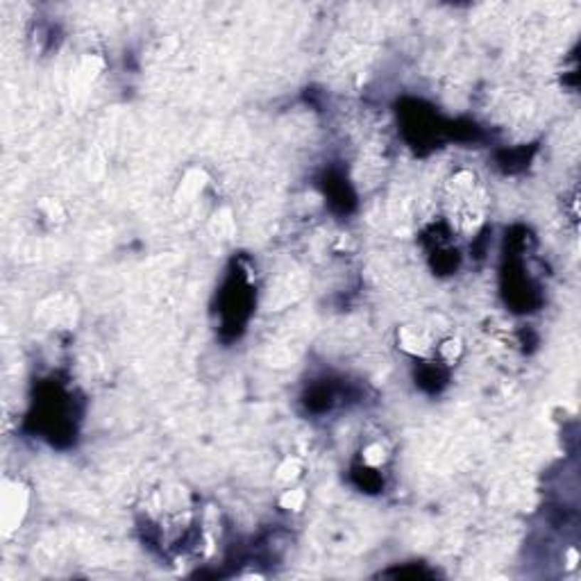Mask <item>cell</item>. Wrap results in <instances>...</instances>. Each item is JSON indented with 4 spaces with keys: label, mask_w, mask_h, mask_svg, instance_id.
I'll return each instance as SVG.
<instances>
[{
    "label": "cell",
    "mask_w": 581,
    "mask_h": 581,
    "mask_svg": "<svg viewBox=\"0 0 581 581\" xmlns=\"http://www.w3.org/2000/svg\"><path fill=\"white\" fill-rule=\"evenodd\" d=\"M28 506L30 491L18 479H7L3 484V493H0V525H3L5 536H9L11 531H16L23 525V518L28 516Z\"/></svg>",
    "instance_id": "1"
},
{
    "label": "cell",
    "mask_w": 581,
    "mask_h": 581,
    "mask_svg": "<svg viewBox=\"0 0 581 581\" xmlns=\"http://www.w3.org/2000/svg\"><path fill=\"white\" fill-rule=\"evenodd\" d=\"M398 348L413 357H430L432 352H436V343L430 331L416 325H405L398 329Z\"/></svg>",
    "instance_id": "2"
},
{
    "label": "cell",
    "mask_w": 581,
    "mask_h": 581,
    "mask_svg": "<svg viewBox=\"0 0 581 581\" xmlns=\"http://www.w3.org/2000/svg\"><path fill=\"white\" fill-rule=\"evenodd\" d=\"M302 472H304L302 461L295 457H287L275 470V481L284 486V489H289V486H295V481L302 477Z\"/></svg>",
    "instance_id": "3"
},
{
    "label": "cell",
    "mask_w": 581,
    "mask_h": 581,
    "mask_svg": "<svg viewBox=\"0 0 581 581\" xmlns=\"http://www.w3.org/2000/svg\"><path fill=\"white\" fill-rule=\"evenodd\" d=\"M386 461H388V447L384 443L373 441L361 449V464L366 468H373V470L382 468Z\"/></svg>",
    "instance_id": "4"
},
{
    "label": "cell",
    "mask_w": 581,
    "mask_h": 581,
    "mask_svg": "<svg viewBox=\"0 0 581 581\" xmlns=\"http://www.w3.org/2000/svg\"><path fill=\"white\" fill-rule=\"evenodd\" d=\"M304 504H307V493H304V489H298V486H289V489H284L279 495V506L284 508V511L300 513Z\"/></svg>",
    "instance_id": "5"
},
{
    "label": "cell",
    "mask_w": 581,
    "mask_h": 581,
    "mask_svg": "<svg viewBox=\"0 0 581 581\" xmlns=\"http://www.w3.org/2000/svg\"><path fill=\"white\" fill-rule=\"evenodd\" d=\"M461 352H464V346H461V341L454 339V336H447V339H443V341L436 346V354H438V357H441L445 363H454V361L461 357Z\"/></svg>",
    "instance_id": "6"
}]
</instances>
